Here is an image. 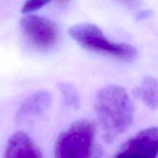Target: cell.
<instances>
[{"label": "cell", "instance_id": "1", "mask_svg": "<svg viewBox=\"0 0 158 158\" xmlns=\"http://www.w3.org/2000/svg\"><path fill=\"white\" fill-rule=\"evenodd\" d=\"M95 113L102 131V138L110 143L131 126L134 105L125 89L111 84L102 88L97 93Z\"/></svg>", "mask_w": 158, "mask_h": 158}, {"label": "cell", "instance_id": "2", "mask_svg": "<svg viewBox=\"0 0 158 158\" xmlns=\"http://www.w3.org/2000/svg\"><path fill=\"white\" fill-rule=\"evenodd\" d=\"M69 34L75 42L89 51L123 61H132L138 57V51L133 46L110 41L102 31L92 23L73 25L69 29Z\"/></svg>", "mask_w": 158, "mask_h": 158}, {"label": "cell", "instance_id": "3", "mask_svg": "<svg viewBox=\"0 0 158 158\" xmlns=\"http://www.w3.org/2000/svg\"><path fill=\"white\" fill-rule=\"evenodd\" d=\"M95 133L93 122L86 119L74 122L59 136L54 147V158H90Z\"/></svg>", "mask_w": 158, "mask_h": 158}, {"label": "cell", "instance_id": "4", "mask_svg": "<svg viewBox=\"0 0 158 158\" xmlns=\"http://www.w3.org/2000/svg\"><path fill=\"white\" fill-rule=\"evenodd\" d=\"M21 28L27 39L39 49H48L59 40V28L51 20L27 15L21 20Z\"/></svg>", "mask_w": 158, "mask_h": 158}, {"label": "cell", "instance_id": "5", "mask_svg": "<svg viewBox=\"0 0 158 158\" xmlns=\"http://www.w3.org/2000/svg\"><path fill=\"white\" fill-rule=\"evenodd\" d=\"M158 127L143 129L120 148L114 158H157Z\"/></svg>", "mask_w": 158, "mask_h": 158}, {"label": "cell", "instance_id": "6", "mask_svg": "<svg viewBox=\"0 0 158 158\" xmlns=\"http://www.w3.org/2000/svg\"><path fill=\"white\" fill-rule=\"evenodd\" d=\"M3 158H43V155L26 133L18 131L9 139Z\"/></svg>", "mask_w": 158, "mask_h": 158}, {"label": "cell", "instance_id": "7", "mask_svg": "<svg viewBox=\"0 0 158 158\" xmlns=\"http://www.w3.org/2000/svg\"><path fill=\"white\" fill-rule=\"evenodd\" d=\"M51 102V95L48 91H39L27 98L17 112V119L24 120L26 118L38 115L46 111Z\"/></svg>", "mask_w": 158, "mask_h": 158}, {"label": "cell", "instance_id": "8", "mask_svg": "<svg viewBox=\"0 0 158 158\" xmlns=\"http://www.w3.org/2000/svg\"><path fill=\"white\" fill-rule=\"evenodd\" d=\"M137 98L150 109L155 110L158 108V80L154 77L147 76L139 88L135 90Z\"/></svg>", "mask_w": 158, "mask_h": 158}, {"label": "cell", "instance_id": "9", "mask_svg": "<svg viewBox=\"0 0 158 158\" xmlns=\"http://www.w3.org/2000/svg\"><path fill=\"white\" fill-rule=\"evenodd\" d=\"M60 90L62 93L65 102L72 107H78L79 105V96L77 94V91L75 89V88L71 85V84H67V83H61L60 86Z\"/></svg>", "mask_w": 158, "mask_h": 158}, {"label": "cell", "instance_id": "10", "mask_svg": "<svg viewBox=\"0 0 158 158\" xmlns=\"http://www.w3.org/2000/svg\"><path fill=\"white\" fill-rule=\"evenodd\" d=\"M51 0H26L23 6L22 12L23 13H31L37 10H40L44 6L48 5Z\"/></svg>", "mask_w": 158, "mask_h": 158}, {"label": "cell", "instance_id": "11", "mask_svg": "<svg viewBox=\"0 0 158 158\" xmlns=\"http://www.w3.org/2000/svg\"><path fill=\"white\" fill-rule=\"evenodd\" d=\"M122 3L126 4V5H128V6H131V5H134L136 3V0H119Z\"/></svg>", "mask_w": 158, "mask_h": 158}, {"label": "cell", "instance_id": "12", "mask_svg": "<svg viewBox=\"0 0 158 158\" xmlns=\"http://www.w3.org/2000/svg\"><path fill=\"white\" fill-rule=\"evenodd\" d=\"M56 1H57L58 3H64V2L68 1V0H56Z\"/></svg>", "mask_w": 158, "mask_h": 158}]
</instances>
